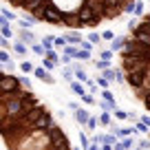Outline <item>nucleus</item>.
I'll use <instances>...</instances> for the list:
<instances>
[{"instance_id":"f257e3e1","label":"nucleus","mask_w":150,"mask_h":150,"mask_svg":"<svg viewBox=\"0 0 150 150\" xmlns=\"http://www.w3.org/2000/svg\"><path fill=\"white\" fill-rule=\"evenodd\" d=\"M0 122L2 150H73L51 110L22 82L0 91Z\"/></svg>"},{"instance_id":"f03ea898","label":"nucleus","mask_w":150,"mask_h":150,"mask_svg":"<svg viewBox=\"0 0 150 150\" xmlns=\"http://www.w3.org/2000/svg\"><path fill=\"white\" fill-rule=\"evenodd\" d=\"M119 60L126 73V84L150 112V13L139 16V24L130 31Z\"/></svg>"},{"instance_id":"7ed1b4c3","label":"nucleus","mask_w":150,"mask_h":150,"mask_svg":"<svg viewBox=\"0 0 150 150\" xmlns=\"http://www.w3.org/2000/svg\"><path fill=\"white\" fill-rule=\"evenodd\" d=\"M7 2H11V7L16 9L24 11L27 18H33L35 11L42 9L44 5H51L64 13V27L73 29V31L77 29V13L84 7H91L99 20H117V16L126 13V5L122 0H7Z\"/></svg>"},{"instance_id":"20e7f679","label":"nucleus","mask_w":150,"mask_h":150,"mask_svg":"<svg viewBox=\"0 0 150 150\" xmlns=\"http://www.w3.org/2000/svg\"><path fill=\"white\" fill-rule=\"evenodd\" d=\"M33 75H35V77H38V80H40V82H47V84H53V82H55V80H53V75L49 73V71L44 69V66H35V71H33Z\"/></svg>"},{"instance_id":"39448f33","label":"nucleus","mask_w":150,"mask_h":150,"mask_svg":"<svg viewBox=\"0 0 150 150\" xmlns=\"http://www.w3.org/2000/svg\"><path fill=\"white\" fill-rule=\"evenodd\" d=\"M20 42L29 44V47H31V44H35V35H33L31 29H22V31H20Z\"/></svg>"},{"instance_id":"423d86ee","label":"nucleus","mask_w":150,"mask_h":150,"mask_svg":"<svg viewBox=\"0 0 150 150\" xmlns=\"http://www.w3.org/2000/svg\"><path fill=\"white\" fill-rule=\"evenodd\" d=\"M126 42H128V38H115V40H112L110 42V51H117V53H122L124 49H126Z\"/></svg>"},{"instance_id":"0eeeda50","label":"nucleus","mask_w":150,"mask_h":150,"mask_svg":"<svg viewBox=\"0 0 150 150\" xmlns=\"http://www.w3.org/2000/svg\"><path fill=\"white\" fill-rule=\"evenodd\" d=\"M88 119H91V115H88V110H84V108H77L75 110V122L77 124H88Z\"/></svg>"},{"instance_id":"6e6552de","label":"nucleus","mask_w":150,"mask_h":150,"mask_svg":"<svg viewBox=\"0 0 150 150\" xmlns=\"http://www.w3.org/2000/svg\"><path fill=\"white\" fill-rule=\"evenodd\" d=\"M71 91H73L77 97H82V95H86V88H84V82H80V80H73L71 82Z\"/></svg>"},{"instance_id":"1a4fd4ad","label":"nucleus","mask_w":150,"mask_h":150,"mask_svg":"<svg viewBox=\"0 0 150 150\" xmlns=\"http://www.w3.org/2000/svg\"><path fill=\"white\" fill-rule=\"evenodd\" d=\"M73 71H75V80H80V82H84V84H88V75L84 73V69H82L80 64H75Z\"/></svg>"},{"instance_id":"9d476101","label":"nucleus","mask_w":150,"mask_h":150,"mask_svg":"<svg viewBox=\"0 0 150 150\" xmlns=\"http://www.w3.org/2000/svg\"><path fill=\"white\" fill-rule=\"evenodd\" d=\"M11 49H13L20 57H24L29 53V49H27V44H24V42H11Z\"/></svg>"},{"instance_id":"9b49d317","label":"nucleus","mask_w":150,"mask_h":150,"mask_svg":"<svg viewBox=\"0 0 150 150\" xmlns=\"http://www.w3.org/2000/svg\"><path fill=\"white\" fill-rule=\"evenodd\" d=\"M40 44H42V47L47 49V51H51V49L55 47V38H53V35H44V38H42V42H40Z\"/></svg>"},{"instance_id":"f8f14e48","label":"nucleus","mask_w":150,"mask_h":150,"mask_svg":"<svg viewBox=\"0 0 150 150\" xmlns=\"http://www.w3.org/2000/svg\"><path fill=\"white\" fill-rule=\"evenodd\" d=\"M66 40H69V44H75V47H82V42H84V40H82V35H77V33H71V35H66Z\"/></svg>"},{"instance_id":"ddd939ff","label":"nucleus","mask_w":150,"mask_h":150,"mask_svg":"<svg viewBox=\"0 0 150 150\" xmlns=\"http://www.w3.org/2000/svg\"><path fill=\"white\" fill-rule=\"evenodd\" d=\"M73 60H84V62H88V60H91V51H86V49H82V47H80V51L75 53Z\"/></svg>"},{"instance_id":"4468645a","label":"nucleus","mask_w":150,"mask_h":150,"mask_svg":"<svg viewBox=\"0 0 150 150\" xmlns=\"http://www.w3.org/2000/svg\"><path fill=\"white\" fill-rule=\"evenodd\" d=\"M0 22H2V38H11V35H13V33H11L9 20H2V18H0Z\"/></svg>"},{"instance_id":"2eb2a0df","label":"nucleus","mask_w":150,"mask_h":150,"mask_svg":"<svg viewBox=\"0 0 150 150\" xmlns=\"http://www.w3.org/2000/svg\"><path fill=\"white\" fill-rule=\"evenodd\" d=\"M31 51L35 53V55H40V57H44V55H47V49H44L42 44H38V42H35V44H31Z\"/></svg>"},{"instance_id":"dca6fc26","label":"nucleus","mask_w":150,"mask_h":150,"mask_svg":"<svg viewBox=\"0 0 150 150\" xmlns=\"http://www.w3.org/2000/svg\"><path fill=\"white\" fill-rule=\"evenodd\" d=\"M95 66H97V71H106V69H110V60H95Z\"/></svg>"},{"instance_id":"f3484780","label":"nucleus","mask_w":150,"mask_h":150,"mask_svg":"<svg viewBox=\"0 0 150 150\" xmlns=\"http://www.w3.org/2000/svg\"><path fill=\"white\" fill-rule=\"evenodd\" d=\"M57 64H60V62H55V60H49V57H42V66H44L47 71H53Z\"/></svg>"},{"instance_id":"a211bd4d","label":"nucleus","mask_w":150,"mask_h":150,"mask_svg":"<svg viewBox=\"0 0 150 150\" xmlns=\"http://www.w3.org/2000/svg\"><path fill=\"white\" fill-rule=\"evenodd\" d=\"M102 99H106V102H110V104H115V106H117V99L112 97V93L108 88H102Z\"/></svg>"},{"instance_id":"6ab92c4d","label":"nucleus","mask_w":150,"mask_h":150,"mask_svg":"<svg viewBox=\"0 0 150 150\" xmlns=\"http://www.w3.org/2000/svg\"><path fill=\"white\" fill-rule=\"evenodd\" d=\"M20 71H22L24 75H29V73H33V71H35V66H33L31 62H22V64H20Z\"/></svg>"},{"instance_id":"aec40b11","label":"nucleus","mask_w":150,"mask_h":150,"mask_svg":"<svg viewBox=\"0 0 150 150\" xmlns=\"http://www.w3.org/2000/svg\"><path fill=\"white\" fill-rule=\"evenodd\" d=\"M35 22H38L35 18H24V20H20V29H31Z\"/></svg>"},{"instance_id":"412c9836","label":"nucleus","mask_w":150,"mask_h":150,"mask_svg":"<svg viewBox=\"0 0 150 150\" xmlns=\"http://www.w3.org/2000/svg\"><path fill=\"white\" fill-rule=\"evenodd\" d=\"M80 146H82L84 150H88V148H91V141H88V137H86V132H82V130H80Z\"/></svg>"},{"instance_id":"4be33fe9","label":"nucleus","mask_w":150,"mask_h":150,"mask_svg":"<svg viewBox=\"0 0 150 150\" xmlns=\"http://www.w3.org/2000/svg\"><path fill=\"white\" fill-rule=\"evenodd\" d=\"M0 62H2V64H9V62H13L7 49H0Z\"/></svg>"},{"instance_id":"5701e85b","label":"nucleus","mask_w":150,"mask_h":150,"mask_svg":"<svg viewBox=\"0 0 150 150\" xmlns=\"http://www.w3.org/2000/svg\"><path fill=\"white\" fill-rule=\"evenodd\" d=\"M99 124H102V126H110V112L108 110H104L102 115H99Z\"/></svg>"},{"instance_id":"b1692460","label":"nucleus","mask_w":150,"mask_h":150,"mask_svg":"<svg viewBox=\"0 0 150 150\" xmlns=\"http://www.w3.org/2000/svg\"><path fill=\"white\" fill-rule=\"evenodd\" d=\"M99 108H102V110H117V106H115V104H110V102H106V99H102V102H99Z\"/></svg>"},{"instance_id":"393cba45","label":"nucleus","mask_w":150,"mask_h":150,"mask_svg":"<svg viewBox=\"0 0 150 150\" xmlns=\"http://www.w3.org/2000/svg\"><path fill=\"white\" fill-rule=\"evenodd\" d=\"M97 124H99V117L91 115V119H88V124H86V128H88V130H95V128H97Z\"/></svg>"},{"instance_id":"a878e982","label":"nucleus","mask_w":150,"mask_h":150,"mask_svg":"<svg viewBox=\"0 0 150 150\" xmlns=\"http://www.w3.org/2000/svg\"><path fill=\"white\" fill-rule=\"evenodd\" d=\"M122 144H124V148H126V150H132V146H135V139L128 135V137H124V139H122Z\"/></svg>"},{"instance_id":"bb28decb","label":"nucleus","mask_w":150,"mask_h":150,"mask_svg":"<svg viewBox=\"0 0 150 150\" xmlns=\"http://www.w3.org/2000/svg\"><path fill=\"white\" fill-rule=\"evenodd\" d=\"M102 40H106V42H112V40H115V33H112L110 29H106V31H102Z\"/></svg>"},{"instance_id":"cd10ccee","label":"nucleus","mask_w":150,"mask_h":150,"mask_svg":"<svg viewBox=\"0 0 150 150\" xmlns=\"http://www.w3.org/2000/svg\"><path fill=\"white\" fill-rule=\"evenodd\" d=\"M135 128H137V132H148V130H150V126H148V124H144L141 119L135 124Z\"/></svg>"},{"instance_id":"c85d7f7f","label":"nucleus","mask_w":150,"mask_h":150,"mask_svg":"<svg viewBox=\"0 0 150 150\" xmlns=\"http://www.w3.org/2000/svg\"><path fill=\"white\" fill-rule=\"evenodd\" d=\"M132 13L135 16H144V2H141V0L135 2V11H132Z\"/></svg>"},{"instance_id":"c756f323","label":"nucleus","mask_w":150,"mask_h":150,"mask_svg":"<svg viewBox=\"0 0 150 150\" xmlns=\"http://www.w3.org/2000/svg\"><path fill=\"white\" fill-rule=\"evenodd\" d=\"M112 55H115V51H110V49H104V51L99 53V57H102V60H112Z\"/></svg>"},{"instance_id":"7c9ffc66","label":"nucleus","mask_w":150,"mask_h":150,"mask_svg":"<svg viewBox=\"0 0 150 150\" xmlns=\"http://www.w3.org/2000/svg\"><path fill=\"white\" fill-rule=\"evenodd\" d=\"M60 64H64V66L73 64V57H71V55H66V53H62V57H60Z\"/></svg>"},{"instance_id":"2f4dec72","label":"nucleus","mask_w":150,"mask_h":150,"mask_svg":"<svg viewBox=\"0 0 150 150\" xmlns=\"http://www.w3.org/2000/svg\"><path fill=\"white\" fill-rule=\"evenodd\" d=\"M2 20H16V13L9 9H2Z\"/></svg>"},{"instance_id":"473e14b6","label":"nucleus","mask_w":150,"mask_h":150,"mask_svg":"<svg viewBox=\"0 0 150 150\" xmlns=\"http://www.w3.org/2000/svg\"><path fill=\"white\" fill-rule=\"evenodd\" d=\"M95 82H97V86H102V88H106V86H108V80L104 77V75H97V80H95Z\"/></svg>"},{"instance_id":"72a5a7b5","label":"nucleus","mask_w":150,"mask_h":150,"mask_svg":"<svg viewBox=\"0 0 150 150\" xmlns=\"http://www.w3.org/2000/svg\"><path fill=\"white\" fill-rule=\"evenodd\" d=\"M44 57H49V60H55V62H60V57H57V51H55V49L47 51V55H44Z\"/></svg>"},{"instance_id":"f704fd0d","label":"nucleus","mask_w":150,"mask_h":150,"mask_svg":"<svg viewBox=\"0 0 150 150\" xmlns=\"http://www.w3.org/2000/svg\"><path fill=\"white\" fill-rule=\"evenodd\" d=\"M66 44H69V40H66V35H64V38H55V47H62V49H64Z\"/></svg>"},{"instance_id":"c9c22d12","label":"nucleus","mask_w":150,"mask_h":150,"mask_svg":"<svg viewBox=\"0 0 150 150\" xmlns=\"http://www.w3.org/2000/svg\"><path fill=\"white\" fill-rule=\"evenodd\" d=\"M62 77H64V80H69V82H73V73H71V69H66V66H64V71H62Z\"/></svg>"},{"instance_id":"e433bc0d","label":"nucleus","mask_w":150,"mask_h":150,"mask_svg":"<svg viewBox=\"0 0 150 150\" xmlns=\"http://www.w3.org/2000/svg\"><path fill=\"white\" fill-rule=\"evenodd\" d=\"M82 102H84V104H88V106H91V104H93L95 99H93V95H91V93H86V95H82Z\"/></svg>"},{"instance_id":"4c0bfd02","label":"nucleus","mask_w":150,"mask_h":150,"mask_svg":"<svg viewBox=\"0 0 150 150\" xmlns=\"http://www.w3.org/2000/svg\"><path fill=\"white\" fill-rule=\"evenodd\" d=\"M99 38H102V35H97V33H88V42L97 44V42H99Z\"/></svg>"},{"instance_id":"58836bf2","label":"nucleus","mask_w":150,"mask_h":150,"mask_svg":"<svg viewBox=\"0 0 150 150\" xmlns=\"http://www.w3.org/2000/svg\"><path fill=\"white\" fill-rule=\"evenodd\" d=\"M139 148H141V150H148V148H150V139H141V141H139Z\"/></svg>"},{"instance_id":"ea45409f","label":"nucleus","mask_w":150,"mask_h":150,"mask_svg":"<svg viewBox=\"0 0 150 150\" xmlns=\"http://www.w3.org/2000/svg\"><path fill=\"white\" fill-rule=\"evenodd\" d=\"M115 117H117V119H128V112H124V110H115Z\"/></svg>"},{"instance_id":"a19ab883","label":"nucleus","mask_w":150,"mask_h":150,"mask_svg":"<svg viewBox=\"0 0 150 150\" xmlns=\"http://www.w3.org/2000/svg\"><path fill=\"white\" fill-rule=\"evenodd\" d=\"M20 82H22L24 88H31V80H29V77H20Z\"/></svg>"},{"instance_id":"79ce46f5","label":"nucleus","mask_w":150,"mask_h":150,"mask_svg":"<svg viewBox=\"0 0 150 150\" xmlns=\"http://www.w3.org/2000/svg\"><path fill=\"white\" fill-rule=\"evenodd\" d=\"M66 106H69V108H71V110H73V112H75V110H77V108H80V104H77V102H69V104H66Z\"/></svg>"},{"instance_id":"37998d69","label":"nucleus","mask_w":150,"mask_h":150,"mask_svg":"<svg viewBox=\"0 0 150 150\" xmlns=\"http://www.w3.org/2000/svg\"><path fill=\"white\" fill-rule=\"evenodd\" d=\"M2 49H7V51H9V38H2Z\"/></svg>"},{"instance_id":"c03bdc74","label":"nucleus","mask_w":150,"mask_h":150,"mask_svg":"<svg viewBox=\"0 0 150 150\" xmlns=\"http://www.w3.org/2000/svg\"><path fill=\"white\" fill-rule=\"evenodd\" d=\"M141 122H144V124H148V126H150V115H141Z\"/></svg>"},{"instance_id":"a18cd8bd","label":"nucleus","mask_w":150,"mask_h":150,"mask_svg":"<svg viewBox=\"0 0 150 150\" xmlns=\"http://www.w3.org/2000/svg\"><path fill=\"white\" fill-rule=\"evenodd\" d=\"M115 150H126V148H124V144H122V141H117V144H115Z\"/></svg>"},{"instance_id":"49530a36","label":"nucleus","mask_w":150,"mask_h":150,"mask_svg":"<svg viewBox=\"0 0 150 150\" xmlns=\"http://www.w3.org/2000/svg\"><path fill=\"white\" fill-rule=\"evenodd\" d=\"M102 150H115V146H108V144H102Z\"/></svg>"},{"instance_id":"de8ad7c7","label":"nucleus","mask_w":150,"mask_h":150,"mask_svg":"<svg viewBox=\"0 0 150 150\" xmlns=\"http://www.w3.org/2000/svg\"><path fill=\"white\" fill-rule=\"evenodd\" d=\"M73 150H84V148H82V146H80V148H73Z\"/></svg>"},{"instance_id":"09e8293b","label":"nucleus","mask_w":150,"mask_h":150,"mask_svg":"<svg viewBox=\"0 0 150 150\" xmlns=\"http://www.w3.org/2000/svg\"><path fill=\"white\" fill-rule=\"evenodd\" d=\"M148 139H150V137H148Z\"/></svg>"}]
</instances>
